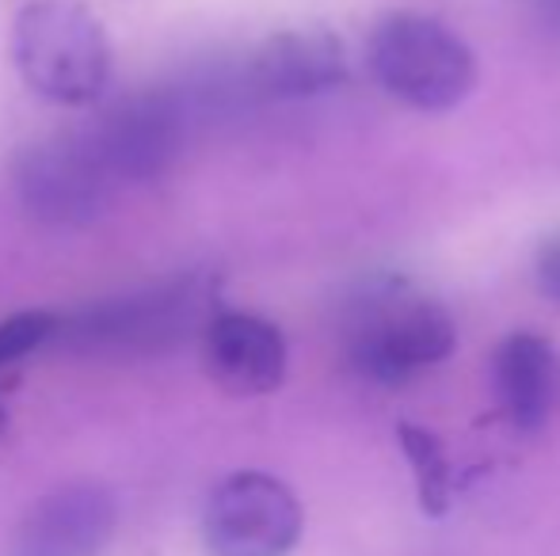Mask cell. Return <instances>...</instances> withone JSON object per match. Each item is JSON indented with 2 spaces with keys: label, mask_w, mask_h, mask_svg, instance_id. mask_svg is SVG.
<instances>
[{
  "label": "cell",
  "mask_w": 560,
  "mask_h": 556,
  "mask_svg": "<svg viewBox=\"0 0 560 556\" xmlns=\"http://www.w3.org/2000/svg\"><path fill=\"white\" fill-rule=\"evenodd\" d=\"M61 320L50 309H27L15 317L0 320V370L23 363L31 351H38L43 343H50L58 335Z\"/></svg>",
  "instance_id": "obj_13"
},
{
  "label": "cell",
  "mask_w": 560,
  "mask_h": 556,
  "mask_svg": "<svg viewBox=\"0 0 560 556\" xmlns=\"http://www.w3.org/2000/svg\"><path fill=\"white\" fill-rule=\"evenodd\" d=\"M534 279H538L541 294L560 305V233L538 248V256H534Z\"/></svg>",
  "instance_id": "obj_14"
},
{
  "label": "cell",
  "mask_w": 560,
  "mask_h": 556,
  "mask_svg": "<svg viewBox=\"0 0 560 556\" xmlns=\"http://www.w3.org/2000/svg\"><path fill=\"white\" fill-rule=\"evenodd\" d=\"M248 81L264 99H313L347 81V50L325 27L275 31L256 46Z\"/></svg>",
  "instance_id": "obj_10"
},
{
  "label": "cell",
  "mask_w": 560,
  "mask_h": 556,
  "mask_svg": "<svg viewBox=\"0 0 560 556\" xmlns=\"http://www.w3.org/2000/svg\"><path fill=\"white\" fill-rule=\"evenodd\" d=\"M457 347L454 317L408 279H374L347 301L343 355L370 386L400 389L443 366Z\"/></svg>",
  "instance_id": "obj_1"
},
{
  "label": "cell",
  "mask_w": 560,
  "mask_h": 556,
  "mask_svg": "<svg viewBox=\"0 0 560 556\" xmlns=\"http://www.w3.org/2000/svg\"><path fill=\"white\" fill-rule=\"evenodd\" d=\"M12 187L20 206L54 229H81L107 214L115 179L92 153L84 134L31 141L12 161Z\"/></svg>",
  "instance_id": "obj_5"
},
{
  "label": "cell",
  "mask_w": 560,
  "mask_h": 556,
  "mask_svg": "<svg viewBox=\"0 0 560 556\" xmlns=\"http://www.w3.org/2000/svg\"><path fill=\"white\" fill-rule=\"evenodd\" d=\"M492 381L503 419L523 435H534L560 409V351L546 335L518 328L495 347Z\"/></svg>",
  "instance_id": "obj_11"
},
{
  "label": "cell",
  "mask_w": 560,
  "mask_h": 556,
  "mask_svg": "<svg viewBox=\"0 0 560 556\" xmlns=\"http://www.w3.org/2000/svg\"><path fill=\"white\" fill-rule=\"evenodd\" d=\"M115 522L118 504L104 484H61L23 514L12 556H100L112 542Z\"/></svg>",
  "instance_id": "obj_8"
},
{
  "label": "cell",
  "mask_w": 560,
  "mask_h": 556,
  "mask_svg": "<svg viewBox=\"0 0 560 556\" xmlns=\"http://www.w3.org/2000/svg\"><path fill=\"white\" fill-rule=\"evenodd\" d=\"M366 66L377 88L412 111H454L477 88L472 50L431 15L393 12L370 31Z\"/></svg>",
  "instance_id": "obj_4"
},
{
  "label": "cell",
  "mask_w": 560,
  "mask_h": 556,
  "mask_svg": "<svg viewBox=\"0 0 560 556\" xmlns=\"http://www.w3.org/2000/svg\"><path fill=\"white\" fill-rule=\"evenodd\" d=\"M20 81L54 107H92L112 84L107 27L81 0H31L12 23Z\"/></svg>",
  "instance_id": "obj_2"
},
{
  "label": "cell",
  "mask_w": 560,
  "mask_h": 556,
  "mask_svg": "<svg viewBox=\"0 0 560 556\" xmlns=\"http://www.w3.org/2000/svg\"><path fill=\"white\" fill-rule=\"evenodd\" d=\"M397 438H400V450H405V461L412 465V476H416V488H420V504L431 519L450 511V458L443 450L435 435L420 423H400L397 427Z\"/></svg>",
  "instance_id": "obj_12"
},
{
  "label": "cell",
  "mask_w": 560,
  "mask_h": 556,
  "mask_svg": "<svg viewBox=\"0 0 560 556\" xmlns=\"http://www.w3.org/2000/svg\"><path fill=\"white\" fill-rule=\"evenodd\" d=\"M523 4H526L530 23L538 27V35L560 43V0H523Z\"/></svg>",
  "instance_id": "obj_15"
},
{
  "label": "cell",
  "mask_w": 560,
  "mask_h": 556,
  "mask_svg": "<svg viewBox=\"0 0 560 556\" xmlns=\"http://www.w3.org/2000/svg\"><path fill=\"white\" fill-rule=\"evenodd\" d=\"M202 366L229 397H267L287 381V340L256 312H214L202 328Z\"/></svg>",
  "instance_id": "obj_9"
},
{
  "label": "cell",
  "mask_w": 560,
  "mask_h": 556,
  "mask_svg": "<svg viewBox=\"0 0 560 556\" xmlns=\"http://www.w3.org/2000/svg\"><path fill=\"white\" fill-rule=\"evenodd\" d=\"M202 537L210 556H287L302 537V504L279 476L244 469L210 492Z\"/></svg>",
  "instance_id": "obj_6"
},
{
  "label": "cell",
  "mask_w": 560,
  "mask_h": 556,
  "mask_svg": "<svg viewBox=\"0 0 560 556\" xmlns=\"http://www.w3.org/2000/svg\"><path fill=\"white\" fill-rule=\"evenodd\" d=\"M4 427H8V416H4V409H0V435H4Z\"/></svg>",
  "instance_id": "obj_16"
},
{
  "label": "cell",
  "mask_w": 560,
  "mask_h": 556,
  "mask_svg": "<svg viewBox=\"0 0 560 556\" xmlns=\"http://www.w3.org/2000/svg\"><path fill=\"white\" fill-rule=\"evenodd\" d=\"M210 317H214V282L207 275H184L89 305L61 320L54 340L81 355L141 358L179 347L195 328L202 332Z\"/></svg>",
  "instance_id": "obj_3"
},
{
  "label": "cell",
  "mask_w": 560,
  "mask_h": 556,
  "mask_svg": "<svg viewBox=\"0 0 560 556\" xmlns=\"http://www.w3.org/2000/svg\"><path fill=\"white\" fill-rule=\"evenodd\" d=\"M84 141L115 184H153L184 153V104L164 88L133 92L107 107Z\"/></svg>",
  "instance_id": "obj_7"
}]
</instances>
